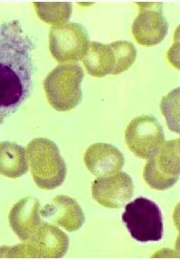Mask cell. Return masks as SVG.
Returning <instances> with one entry per match:
<instances>
[{
  "label": "cell",
  "instance_id": "cell-1",
  "mask_svg": "<svg viewBox=\"0 0 180 260\" xmlns=\"http://www.w3.org/2000/svg\"><path fill=\"white\" fill-rule=\"evenodd\" d=\"M35 45L20 21L0 24V125L19 110L34 90Z\"/></svg>",
  "mask_w": 180,
  "mask_h": 260
},
{
  "label": "cell",
  "instance_id": "cell-4",
  "mask_svg": "<svg viewBox=\"0 0 180 260\" xmlns=\"http://www.w3.org/2000/svg\"><path fill=\"white\" fill-rule=\"evenodd\" d=\"M122 221L130 236L137 242H158L164 237L162 210L153 200L144 197L125 206Z\"/></svg>",
  "mask_w": 180,
  "mask_h": 260
},
{
  "label": "cell",
  "instance_id": "cell-5",
  "mask_svg": "<svg viewBox=\"0 0 180 260\" xmlns=\"http://www.w3.org/2000/svg\"><path fill=\"white\" fill-rule=\"evenodd\" d=\"M89 44L88 32L80 23L66 22L51 27L49 48L52 55L59 63L84 58Z\"/></svg>",
  "mask_w": 180,
  "mask_h": 260
},
{
  "label": "cell",
  "instance_id": "cell-2",
  "mask_svg": "<svg viewBox=\"0 0 180 260\" xmlns=\"http://www.w3.org/2000/svg\"><path fill=\"white\" fill-rule=\"evenodd\" d=\"M84 72L77 63L57 66L44 81L46 97L50 105L57 111L75 108L82 99L80 89Z\"/></svg>",
  "mask_w": 180,
  "mask_h": 260
},
{
  "label": "cell",
  "instance_id": "cell-12",
  "mask_svg": "<svg viewBox=\"0 0 180 260\" xmlns=\"http://www.w3.org/2000/svg\"><path fill=\"white\" fill-rule=\"evenodd\" d=\"M35 4L37 14H39L41 19L46 23H51L54 25L66 23L67 20H70L72 12V6L67 2Z\"/></svg>",
  "mask_w": 180,
  "mask_h": 260
},
{
  "label": "cell",
  "instance_id": "cell-10",
  "mask_svg": "<svg viewBox=\"0 0 180 260\" xmlns=\"http://www.w3.org/2000/svg\"><path fill=\"white\" fill-rule=\"evenodd\" d=\"M133 191L132 180L126 173L98 178L93 185L94 199L107 208L123 207L131 199Z\"/></svg>",
  "mask_w": 180,
  "mask_h": 260
},
{
  "label": "cell",
  "instance_id": "cell-9",
  "mask_svg": "<svg viewBox=\"0 0 180 260\" xmlns=\"http://www.w3.org/2000/svg\"><path fill=\"white\" fill-rule=\"evenodd\" d=\"M36 141L41 152L39 160L36 161L35 180L42 188L54 189L65 180V161L60 156L59 150L54 142L46 139Z\"/></svg>",
  "mask_w": 180,
  "mask_h": 260
},
{
  "label": "cell",
  "instance_id": "cell-6",
  "mask_svg": "<svg viewBox=\"0 0 180 260\" xmlns=\"http://www.w3.org/2000/svg\"><path fill=\"white\" fill-rule=\"evenodd\" d=\"M126 142L135 155L151 159L165 143L164 130L154 116H139L126 129Z\"/></svg>",
  "mask_w": 180,
  "mask_h": 260
},
{
  "label": "cell",
  "instance_id": "cell-3",
  "mask_svg": "<svg viewBox=\"0 0 180 260\" xmlns=\"http://www.w3.org/2000/svg\"><path fill=\"white\" fill-rule=\"evenodd\" d=\"M137 50L130 42L118 41L109 45L91 42L83 58L88 73L95 77L119 74L135 61Z\"/></svg>",
  "mask_w": 180,
  "mask_h": 260
},
{
  "label": "cell",
  "instance_id": "cell-11",
  "mask_svg": "<svg viewBox=\"0 0 180 260\" xmlns=\"http://www.w3.org/2000/svg\"><path fill=\"white\" fill-rule=\"evenodd\" d=\"M84 161L94 175L105 177L121 170L124 157L114 146L99 143L91 146L87 150Z\"/></svg>",
  "mask_w": 180,
  "mask_h": 260
},
{
  "label": "cell",
  "instance_id": "cell-7",
  "mask_svg": "<svg viewBox=\"0 0 180 260\" xmlns=\"http://www.w3.org/2000/svg\"><path fill=\"white\" fill-rule=\"evenodd\" d=\"M179 140L169 141L147 162L143 177L155 189L165 190L179 177Z\"/></svg>",
  "mask_w": 180,
  "mask_h": 260
},
{
  "label": "cell",
  "instance_id": "cell-8",
  "mask_svg": "<svg viewBox=\"0 0 180 260\" xmlns=\"http://www.w3.org/2000/svg\"><path fill=\"white\" fill-rule=\"evenodd\" d=\"M140 11L132 23V35L140 45L154 46L165 39L168 22L160 2H138Z\"/></svg>",
  "mask_w": 180,
  "mask_h": 260
}]
</instances>
